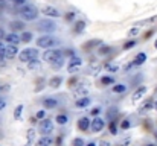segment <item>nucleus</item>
Listing matches in <instances>:
<instances>
[{"mask_svg":"<svg viewBox=\"0 0 157 146\" xmlns=\"http://www.w3.org/2000/svg\"><path fill=\"white\" fill-rule=\"evenodd\" d=\"M145 93H147V87H139L134 93H133V102H137V100H140L142 97L145 96Z\"/></svg>","mask_w":157,"mask_h":146,"instance_id":"nucleus-15","label":"nucleus"},{"mask_svg":"<svg viewBox=\"0 0 157 146\" xmlns=\"http://www.w3.org/2000/svg\"><path fill=\"white\" fill-rule=\"evenodd\" d=\"M75 105H76L78 108H86V107L90 105V97L86 96V97H81V99H76Z\"/></svg>","mask_w":157,"mask_h":146,"instance_id":"nucleus-16","label":"nucleus"},{"mask_svg":"<svg viewBox=\"0 0 157 146\" xmlns=\"http://www.w3.org/2000/svg\"><path fill=\"white\" fill-rule=\"evenodd\" d=\"M101 44H102L101 40H90V41H87V43L82 44V49H84V50H92L93 47H98V46H101Z\"/></svg>","mask_w":157,"mask_h":146,"instance_id":"nucleus-14","label":"nucleus"},{"mask_svg":"<svg viewBox=\"0 0 157 146\" xmlns=\"http://www.w3.org/2000/svg\"><path fill=\"white\" fill-rule=\"evenodd\" d=\"M121 128H122V129H128V128H130V120H124V122L121 123Z\"/></svg>","mask_w":157,"mask_h":146,"instance_id":"nucleus-37","label":"nucleus"},{"mask_svg":"<svg viewBox=\"0 0 157 146\" xmlns=\"http://www.w3.org/2000/svg\"><path fill=\"white\" fill-rule=\"evenodd\" d=\"M0 2H5V0H0Z\"/></svg>","mask_w":157,"mask_h":146,"instance_id":"nucleus-50","label":"nucleus"},{"mask_svg":"<svg viewBox=\"0 0 157 146\" xmlns=\"http://www.w3.org/2000/svg\"><path fill=\"white\" fill-rule=\"evenodd\" d=\"M90 125H92V122L89 120V117H81V119L78 120V128H79L81 131H87V129L90 128Z\"/></svg>","mask_w":157,"mask_h":146,"instance_id":"nucleus-13","label":"nucleus"},{"mask_svg":"<svg viewBox=\"0 0 157 146\" xmlns=\"http://www.w3.org/2000/svg\"><path fill=\"white\" fill-rule=\"evenodd\" d=\"M110 49H111V47H108V46H105V47L99 49V52H101V53H108V52H110Z\"/></svg>","mask_w":157,"mask_h":146,"instance_id":"nucleus-39","label":"nucleus"},{"mask_svg":"<svg viewBox=\"0 0 157 146\" xmlns=\"http://www.w3.org/2000/svg\"><path fill=\"white\" fill-rule=\"evenodd\" d=\"M134 46H136V41H134V40H131V41H127V43L124 44V49H125V50H128V49L134 47Z\"/></svg>","mask_w":157,"mask_h":146,"instance_id":"nucleus-32","label":"nucleus"},{"mask_svg":"<svg viewBox=\"0 0 157 146\" xmlns=\"http://www.w3.org/2000/svg\"><path fill=\"white\" fill-rule=\"evenodd\" d=\"M11 28H12V31L15 32V31L23 29V28H25V24H23L21 21H12V23H11Z\"/></svg>","mask_w":157,"mask_h":146,"instance_id":"nucleus-26","label":"nucleus"},{"mask_svg":"<svg viewBox=\"0 0 157 146\" xmlns=\"http://www.w3.org/2000/svg\"><path fill=\"white\" fill-rule=\"evenodd\" d=\"M56 105H58V100H56L55 97H44V99H43V107L48 108V110H52Z\"/></svg>","mask_w":157,"mask_h":146,"instance_id":"nucleus-11","label":"nucleus"},{"mask_svg":"<svg viewBox=\"0 0 157 146\" xmlns=\"http://www.w3.org/2000/svg\"><path fill=\"white\" fill-rule=\"evenodd\" d=\"M154 108H156V110H157V100H156V102H154Z\"/></svg>","mask_w":157,"mask_h":146,"instance_id":"nucleus-46","label":"nucleus"},{"mask_svg":"<svg viewBox=\"0 0 157 146\" xmlns=\"http://www.w3.org/2000/svg\"><path fill=\"white\" fill-rule=\"evenodd\" d=\"M73 146H84V140H82V139H79V137H78V139H75V140H73Z\"/></svg>","mask_w":157,"mask_h":146,"instance_id":"nucleus-36","label":"nucleus"},{"mask_svg":"<svg viewBox=\"0 0 157 146\" xmlns=\"http://www.w3.org/2000/svg\"><path fill=\"white\" fill-rule=\"evenodd\" d=\"M154 47H156V49H157V40H156V43H154Z\"/></svg>","mask_w":157,"mask_h":146,"instance_id":"nucleus-48","label":"nucleus"},{"mask_svg":"<svg viewBox=\"0 0 157 146\" xmlns=\"http://www.w3.org/2000/svg\"><path fill=\"white\" fill-rule=\"evenodd\" d=\"M37 146H52V139L49 136H43L38 142H37Z\"/></svg>","mask_w":157,"mask_h":146,"instance_id":"nucleus-18","label":"nucleus"},{"mask_svg":"<svg viewBox=\"0 0 157 146\" xmlns=\"http://www.w3.org/2000/svg\"><path fill=\"white\" fill-rule=\"evenodd\" d=\"M52 131H53V122L51 119H43L40 122V133L43 136H49V134H52Z\"/></svg>","mask_w":157,"mask_h":146,"instance_id":"nucleus-4","label":"nucleus"},{"mask_svg":"<svg viewBox=\"0 0 157 146\" xmlns=\"http://www.w3.org/2000/svg\"><path fill=\"white\" fill-rule=\"evenodd\" d=\"M102 146H110V145H108L107 142H102Z\"/></svg>","mask_w":157,"mask_h":146,"instance_id":"nucleus-45","label":"nucleus"},{"mask_svg":"<svg viewBox=\"0 0 157 146\" xmlns=\"http://www.w3.org/2000/svg\"><path fill=\"white\" fill-rule=\"evenodd\" d=\"M21 113H23V105H17V108H15V111H14V117L18 120V119L21 117Z\"/></svg>","mask_w":157,"mask_h":146,"instance_id":"nucleus-29","label":"nucleus"},{"mask_svg":"<svg viewBox=\"0 0 157 146\" xmlns=\"http://www.w3.org/2000/svg\"><path fill=\"white\" fill-rule=\"evenodd\" d=\"M37 44L41 49H49L52 47L53 44H56V40L53 37H51V35H44V37H40L37 40Z\"/></svg>","mask_w":157,"mask_h":146,"instance_id":"nucleus-5","label":"nucleus"},{"mask_svg":"<svg viewBox=\"0 0 157 146\" xmlns=\"http://www.w3.org/2000/svg\"><path fill=\"white\" fill-rule=\"evenodd\" d=\"M55 28H56L55 23L51 20H41L38 24V29H41V31H55Z\"/></svg>","mask_w":157,"mask_h":146,"instance_id":"nucleus-10","label":"nucleus"},{"mask_svg":"<svg viewBox=\"0 0 157 146\" xmlns=\"http://www.w3.org/2000/svg\"><path fill=\"white\" fill-rule=\"evenodd\" d=\"M20 37H21V41H23V43H29V41L32 40V34H31V32H23Z\"/></svg>","mask_w":157,"mask_h":146,"instance_id":"nucleus-27","label":"nucleus"},{"mask_svg":"<svg viewBox=\"0 0 157 146\" xmlns=\"http://www.w3.org/2000/svg\"><path fill=\"white\" fill-rule=\"evenodd\" d=\"M87 146H96V143H93V142H92V143H89Z\"/></svg>","mask_w":157,"mask_h":146,"instance_id":"nucleus-44","label":"nucleus"},{"mask_svg":"<svg viewBox=\"0 0 157 146\" xmlns=\"http://www.w3.org/2000/svg\"><path fill=\"white\" fill-rule=\"evenodd\" d=\"M55 122L59 123V125H66V123H67V116H66V114H58V116L55 117Z\"/></svg>","mask_w":157,"mask_h":146,"instance_id":"nucleus-23","label":"nucleus"},{"mask_svg":"<svg viewBox=\"0 0 157 146\" xmlns=\"http://www.w3.org/2000/svg\"><path fill=\"white\" fill-rule=\"evenodd\" d=\"M86 28V23L84 21H76L75 23V32H82Z\"/></svg>","mask_w":157,"mask_h":146,"instance_id":"nucleus-28","label":"nucleus"},{"mask_svg":"<svg viewBox=\"0 0 157 146\" xmlns=\"http://www.w3.org/2000/svg\"><path fill=\"white\" fill-rule=\"evenodd\" d=\"M81 66H82V59H81L79 56H73V58L69 61V64H67V72H69V73H75V72L79 70Z\"/></svg>","mask_w":157,"mask_h":146,"instance_id":"nucleus-6","label":"nucleus"},{"mask_svg":"<svg viewBox=\"0 0 157 146\" xmlns=\"http://www.w3.org/2000/svg\"><path fill=\"white\" fill-rule=\"evenodd\" d=\"M3 38H6V34H5V31H3V29H0V41H2Z\"/></svg>","mask_w":157,"mask_h":146,"instance_id":"nucleus-41","label":"nucleus"},{"mask_svg":"<svg viewBox=\"0 0 157 146\" xmlns=\"http://www.w3.org/2000/svg\"><path fill=\"white\" fill-rule=\"evenodd\" d=\"M113 92L114 93H124V92H127V85H124V84L113 85Z\"/></svg>","mask_w":157,"mask_h":146,"instance_id":"nucleus-24","label":"nucleus"},{"mask_svg":"<svg viewBox=\"0 0 157 146\" xmlns=\"http://www.w3.org/2000/svg\"><path fill=\"white\" fill-rule=\"evenodd\" d=\"M28 66H29L31 69H35V67H38V66H40V61H38V58H35V59H31V61L28 62Z\"/></svg>","mask_w":157,"mask_h":146,"instance_id":"nucleus-31","label":"nucleus"},{"mask_svg":"<svg viewBox=\"0 0 157 146\" xmlns=\"http://www.w3.org/2000/svg\"><path fill=\"white\" fill-rule=\"evenodd\" d=\"M61 82H63V79H61L59 76H55V78H52V79L49 81V84H51L52 88H58V87L61 85Z\"/></svg>","mask_w":157,"mask_h":146,"instance_id":"nucleus-20","label":"nucleus"},{"mask_svg":"<svg viewBox=\"0 0 157 146\" xmlns=\"http://www.w3.org/2000/svg\"><path fill=\"white\" fill-rule=\"evenodd\" d=\"M44 59L52 66L53 69H59L64 66V55L61 50H56V49H52V50H46L44 52Z\"/></svg>","mask_w":157,"mask_h":146,"instance_id":"nucleus-1","label":"nucleus"},{"mask_svg":"<svg viewBox=\"0 0 157 146\" xmlns=\"http://www.w3.org/2000/svg\"><path fill=\"white\" fill-rule=\"evenodd\" d=\"M114 82V79L113 78H110V76H104V78H101V84L102 85H110V84H113Z\"/></svg>","mask_w":157,"mask_h":146,"instance_id":"nucleus-30","label":"nucleus"},{"mask_svg":"<svg viewBox=\"0 0 157 146\" xmlns=\"http://www.w3.org/2000/svg\"><path fill=\"white\" fill-rule=\"evenodd\" d=\"M18 56H20V61L21 62H29L31 59L38 58V50L37 49H25Z\"/></svg>","mask_w":157,"mask_h":146,"instance_id":"nucleus-3","label":"nucleus"},{"mask_svg":"<svg viewBox=\"0 0 157 146\" xmlns=\"http://www.w3.org/2000/svg\"><path fill=\"white\" fill-rule=\"evenodd\" d=\"M5 58H6V46L3 44V41H0V62L2 64H3Z\"/></svg>","mask_w":157,"mask_h":146,"instance_id":"nucleus-22","label":"nucleus"},{"mask_svg":"<svg viewBox=\"0 0 157 146\" xmlns=\"http://www.w3.org/2000/svg\"><path fill=\"white\" fill-rule=\"evenodd\" d=\"M20 15L23 20L26 21H32L38 17V9L34 6V5H25L21 9H20Z\"/></svg>","mask_w":157,"mask_h":146,"instance_id":"nucleus-2","label":"nucleus"},{"mask_svg":"<svg viewBox=\"0 0 157 146\" xmlns=\"http://www.w3.org/2000/svg\"><path fill=\"white\" fill-rule=\"evenodd\" d=\"M99 113H101V108H99V107H96V108L92 110V114H93V116H98Z\"/></svg>","mask_w":157,"mask_h":146,"instance_id":"nucleus-38","label":"nucleus"},{"mask_svg":"<svg viewBox=\"0 0 157 146\" xmlns=\"http://www.w3.org/2000/svg\"><path fill=\"white\" fill-rule=\"evenodd\" d=\"M5 107H6V102H5V100H2V99H0V111H2V110H3V108H5Z\"/></svg>","mask_w":157,"mask_h":146,"instance_id":"nucleus-42","label":"nucleus"},{"mask_svg":"<svg viewBox=\"0 0 157 146\" xmlns=\"http://www.w3.org/2000/svg\"><path fill=\"white\" fill-rule=\"evenodd\" d=\"M105 126V122L104 119H101V117H96V119H93L92 120V125H90V129L93 131V133H99V131H102Z\"/></svg>","mask_w":157,"mask_h":146,"instance_id":"nucleus-8","label":"nucleus"},{"mask_svg":"<svg viewBox=\"0 0 157 146\" xmlns=\"http://www.w3.org/2000/svg\"><path fill=\"white\" fill-rule=\"evenodd\" d=\"M108 129H110V133H111V134H116V133H117L116 123H114V122H111V123H110V126H108Z\"/></svg>","mask_w":157,"mask_h":146,"instance_id":"nucleus-34","label":"nucleus"},{"mask_svg":"<svg viewBox=\"0 0 157 146\" xmlns=\"http://www.w3.org/2000/svg\"><path fill=\"white\" fill-rule=\"evenodd\" d=\"M18 55V47L15 44H8L6 46V58H15Z\"/></svg>","mask_w":157,"mask_h":146,"instance_id":"nucleus-12","label":"nucleus"},{"mask_svg":"<svg viewBox=\"0 0 157 146\" xmlns=\"http://www.w3.org/2000/svg\"><path fill=\"white\" fill-rule=\"evenodd\" d=\"M34 137H35V131L34 129H29L28 131V142H26V146H31L32 142H34Z\"/></svg>","mask_w":157,"mask_h":146,"instance_id":"nucleus-25","label":"nucleus"},{"mask_svg":"<svg viewBox=\"0 0 157 146\" xmlns=\"http://www.w3.org/2000/svg\"><path fill=\"white\" fill-rule=\"evenodd\" d=\"M147 61V55L144 53V52H140V53H137V56H136V61H134V64L136 66H140V64H144Z\"/></svg>","mask_w":157,"mask_h":146,"instance_id":"nucleus-19","label":"nucleus"},{"mask_svg":"<svg viewBox=\"0 0 157 146\" xmlns=\"http://www.w3.org/2000/svg\"><path fill=\"white\" fill-rule=\"evenodd\" d=\"M147 146H157V145H154V143H150V145H147Z\"/></svg>","mask_w":157,"mask_h":146,"instance_id":"nucleus-47","label":"nucleus"},{"mask_svg":"<svg viewBox=\"0 0 157 146\" xmlns=\"http://www.w3.org/2000/svg\"><path fill=\"white\" fill-rule=\"evenodd\" d=\"M12 2H14L15 5H23V3H25L26 0H12Z\"/></svg>","mask_w":157,"mask_h":146,"instance_id":"nucleus-43","label":"nucleus"},{"mask_svg":"<svg viewBox=\"0 0 157 146\" xmlns=\"http://www.w3.org/2000/svg\"><path fill=\"white\" fill-rule=\"evenodd\" d=\"M137 34H139V28H133V29H130V32H128L130 37H136Z\"/></svg>","mask_w":157,"mask_h":146,"instance_id":"nucleus-35","label":"nucleus"},{"mask_svg":"<svg viewBox=\"0 0 157 146\" xmlns=\"http://www.w3.org/2000/svg\"><path fill=\"white\" fill-rule=\"evenodd\" d=\"M153 107H154V102H153V100L150 99V100H147V102H145V103H144V105L140 107V113H145V111L151 110Z\"/></svg>","mask_w":157,"mask_h":146,"instance_id":"nucleus-21","label":"nucleus"},{"mask_svg":"<svg viewBox=\"0 0 157 146\" xmlns=\"http://www.w3.org/2000/svg\"><path fill=\"white\" fill-rule=\"evenodd\" d=\"M154 136H156V139H157V131H156V133H154Z\"/></svg>","mask_w":157,"mask_h":146,"instance_id":"nucleus-49","label":"nucleus"},{"mask_svg":"<svg viewBox=\"0 0 157 146\" xmlns=\"http://www.w3.org/2000/svg\"><path fill=\"white\" fill-rule=\"evenodd\" d=\"M75 97H78V99H81V97H86L87 96V88L84 87V85H78L76 88H75Z\"/></svg>","mask_w":157,"mask_h":146,"instance_id":"nucleus-17","label":"nucleus"},{"mask_svg":"<svg viewBox=\"0 0 157 146\" xmlns=\"http://www.w3.org/2000/svg\"><path fill=\"white\" fill-rule=\"evenodd\" d=\"M105 69H107L108 72H117V66H114V64H107Z\"/></svg>","mask_w":157,"mask_h":146,"instance_id":"nucleus-33","label":"nucleus"},{"mask_svg":"<svg viewBox=\"0 0 157 146\" xmlns=\"http://www.w3.org/2000/svg\"><path fill=\"white\" fill-rule=\"evenodd\" d=\"M5 40H6L9 44H15V46H18V43H21V37H20L17 32H11V34H8Z\"/></svg>","mask_w":157,"mask_h":146,"instance_id":"nucleus-9","label":"nucleus"},{"mask_svg":"<svg viewBox=\"0 0 157 146\" xmlns=\"http://www.w3.org/2000/svg\"><path fill=\"white\" fill-rule=\"evenodd\" d=\"M37 117L38 119H44V111H38L37 113Z\"/></svg>","mask_w":157,"mask_h":146,"instance_id":"nucleus-40","label":"nucleus"},{"mask_svg":"<svg viewBox=\"0 0 157 146\" xmlns=\"http://www.w3.org/2000/svg\"><path fill=\"white\" fill-rule=\"evenodd\" d=\"M41 12H43L44 15H48V17H53V18H59V17H61V12H59L56 8L51 6V5L41 6Z\"/></svg>","mask_w":157,"mask_h":146,"instance_id":"nucleus-7","label":"nucleus"}]
</instances>
